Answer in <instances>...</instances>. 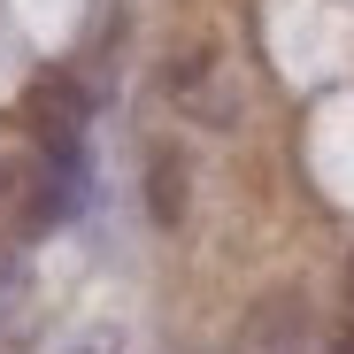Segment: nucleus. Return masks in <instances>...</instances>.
<instances>
[{
	"mask_svg": "<svg viewBox=\"0 0 354 354\" xmlns=\"http://www.w3.org/2000/svg\"><path fill=\"white\" fill-rule=\"evenodd\" d=\"M85 201H93V154H85V131H46L39 177H31V223H39V231H62L70 216H85Z\"/></svg>",
	"mask_w": 354,
	"mask_h": 354,
	"instance_id": "obj_1",
	"label": "nucleus"
},
{
	"mask_svg": "<svg viewBox=\"0 0 354 354\" xmlns=\"http://www.w3.org/2000/svg\"><path fill=\"white\" fill-rule=\"evenodd\" d=\"M301 339H308V316H301V301H262L254 308V324H247V354H301Z\"/></svg>",
	"mask_w": 354,
	"mask_h": 354,
	"instance_id": "obj_2",
	"label": "nucleus"
},
{
	"mask_svg": "<svg viewBox=\"0 0 354 354\" xmlns=\"http://www.w3.org/2000/svg\"><path fill=\"white\" fill-rule=\"evenodd\" d=\"M147 216H154L162 231L185 216V162H177V154H162V147L147 154Z\"/></svg>",
	"mask_w": 354,
	"mask_h": 354,
	"instance_id": "obj_3",
	"label": "nucleus"
},
{
	"mask_svg": "<svg viewBox=\"0 0 354 354\" xmlns=\"http://www.w3.org/2000/svg\"><path fill=\"white\" fill-rule=\"evenodd\" d=\"M16 301H24V262H0V331H8Z\"/></svg>",
	"mask_w": 354,
	"mask_h": 354,
	"instance_id": "obj_4",
	"label": "nucleus"
},
{
	"mask_svg": "<svg viewBox=\"0 0 354 354\" xmlns=\"http://www.w3.org/2000/svg\"><path fill=\"white\" fill-rule=\"evenodd\" d=\"M70 354H115V346H108V339H85V346H70Z\"/></svg>",
	"mask_w": 354,
	"mask_h": 354,
	"instance_id": "obj_5",
	"label": "nucleus"
},
{
	"mask_svg": "<svg viewBox=\"0 0 354 354\" xmlns=\"http://www.w3.org/2000/svg\"><path fill=\"white\" fill-rule=\"evenodd\" d=\"M331 354H354V331H339V339H331Z\"/></svg>",
	"mask_w": 354,
	"mask_h": 354,
	"instance_id": "obj_6",
	"label": "nucleus"
}]
</instances>
